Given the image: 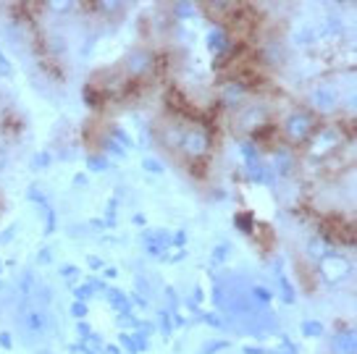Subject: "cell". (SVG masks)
Masks as SVG:
<instances>
[{"label": "cell", "instance_id": "obj_12", "mask_svg": "<svg viewBox=\"0 0 357 354\" xmlns=\"http://www.w3.org/2000/svg\"><path fill=\"white\" fill-rule=\"evenodd\" d=\"M291 163H294V157L287 153V150H279L276 155H273V166H276V174H287L291 168Z\"/></svg>", "mask_w": 357, "mask_h": 354}, {"label": "cell", "instance_id": "obj_17", "mask_svg": "<svg viewBox=\"0 0 357 354\" xmlns=\"http://www.w3.org/2000/svg\"><path fill=\"white\" fill-rule=\"evenodd\" d=\"M192 11H195V8H192L190 3H178V6H176V13H178V16H190Z\"/></svg>", "mask_w": 357, "mask_h": 354}, {"label": "cell", "instance_id": "obj_8", "mask_svg": "<svg viewBox=\"0 0 357 354\" xmlns=\"http://www.w3.org/2000/svg\"><path fill=\"white\" fill-rule=\"evenodd\" d=\"M312 137H315L312 155H326V153H331V150L339 147V142H342V137L336 132H321V134H312Z\"/></svg>", "mask_w": 357, "mask_h": 354}, {"label": "cell", "instance_id": "obj_15", "mask_svg": "<svg viewBox=\"0 0 357 354\" xmlns=\"http://www.w3.org/2000/svg\"><path fill=\"white\" fill-rule=\"evenodd\" d=\"M142 166H145L147 171H153V174H160V171H163V163L155 160V157H145V163H142Z\"/></svg>", "mask_w": 357, "mask_h": 354}, {"label": "cell", "instance_id": "obj_16", "mask_svg": "<svg viewBox=\"0 0 357 354\" xmlns=\"http://www.w3.org/2000/svg\"><path fill=\"white\" fill-rule=\"evenodd\" d=\"M87 166L92 168V171H102V168H108V163H105V160H100V157L89 155L87 157Z\"/></svg>", "mask_w": 357, "mask_h": 354}, {"label": "cell", "instance_id": "obj_1", "mask_svg": "<svg viewBox=\"0 0 357 354\" xmlns=\"http://www.w3.org/2000/svg\"><path fill=\"white\" fill-rule=\"evenodd\" d=\"M178 153L190 160H202L211 153V132L208 126L200 121H181V132H178Z\"/></svg>", "mask_w": 357, "mask_h": 354}, {"label": "cell", "instance_id": "obj_2", "mask_svg": "<svg viewBox=\"0 0 357 354\" xmlns=\"http://www.w3.org/2000/svg\"><path fill=\"white\" fill-rule=\"evenodd\" d=\"M19 328L26 339H43L50 331V315L43 307V302L26 297L19 305Z\"/></svg>", "mask_w": 357, "mask_h": 354}, {"label": "cell", "instance_id": "obj_18", "mask_svg": "<svg viewBox=\"0 0 357 354\" xmlns=\"http://www.w3.org/2000/svg\"><path fill=\"white\" fill-rule=\"evenodd\" d=\"M0 344H3V346H11V336H8V333H0Z\"/></svg>", "mask_w": 357, "mask_h": 354}, {"label": "cell", "instance_id": "obj_6", "mask_svg": "<svg viewBox=\"0 0 357 354\" xmlns=\"http://www.w3.org/2000/svg\"><path fill=\"white\" fill-rule=\"evenodd\" d=\"M268 113L263 105H250V108H245V111L236 116V126L242 129L245 134H255L263 123H266Z\"/></svg>", "mask_w": 357, "mask_h": 354}, {"label": "cell", "instance_id": "obj_11", "mask_svg": "<svg viewBox=\"0 0 357 354\" xmlns=\"http://www.w3.org/2000/svg\"><path fill=\"white\" fill-rule=\"evenodd\" d=\"M208 47H211L213 53H226L229 50V37H226V32L223 29H213L208 34Z\"/></svg>", "mask_w": 357, "mask_h": 354}, {"label": "cell", "instance_id": "obj_5", "mask_svg": "<svg viewBox=\"0 0 357 354\" xmlns=\"http://www.w3.org/2000/svg\"><path fill=\"white\" fill-rule=\"evenodd\" d=\"M123 68L132 77H145V74H150V68H153V53L147 47H134L123 58Z\"/></svg>", "mask_w": 357, "mask_h": 354}, {"label": "cell", "instance_id": "obj_13", "mask_svg": "<svg viewBox=\"0 0 357 354\" xmlns=\"http://www.w3.org/2000/svg\"><path fill=\"white\" fill-rule=\"evenodd\" d=\"M307 249H310V257H312V260H315V263H318L321 257H326V255H328V252H331V247H328V244H326L324 239H312L310 247H307Z\"/></svg>", "mask_w": 357, "mask_h": 354}, {"label": "cell", "instance_id": "obj_10", "mask_svg": "<svg viewBox=\"0 0 357 354\" xmlns=\"http://www.w3.org/2000/svg\"><path fill=\"white\" fill-rule=\"evenodd\" d=\"M247 89L239 84V82H229L226 87H223V100L229 102V105H239L242 100H245Z\"/></svg>", "mask_w": 357, "mask_h": 354}, {"label": "cell", "instance_id": "obj_3", "mask_svg": "<svg viewBox=\"0 0 357 354\" xmlns=\"http://www.w3.org/2000/svg\"><path fill=\"white\" fill-rule=\"evenodd\" d=\"M315 126H318V118H315V113L312 111H291L287 116V121H284V137H287V142L291 144H305L310 139L312 134H315Z\"/></svg>", "mask_w": 357, "mask_h": 354}, {"label": "cell", "instance_id": "obj_19", "mask_svg": "<svg viewBox=\"0 0 357 354\" xmlns=\"http://www.w3.org/2000/svg\"><path fill=\"white\" fill-rule=\"evenodd\" d=\"M71 312H74V315H84L87 310H84V305H74V310Z\"/></svg>", "mask_w": 357, "mask_h": 354}, {"label": "cell", "instance_id": "obj_9", "mask_svg": "<svg viewBox=\"0 0 357 354\" xmlns=\"http://www.w3.org/2000/svg\"><path fill=\"white\" fill-rule=\"evenodd\" d=\"M310 100L318 111H331V108L336 105V92L334 89H328V87H315L312 89Z\"/></svg>", "mask_w": 357, "mask_h": 354}, {"label": "cell", "instance_id": "obj_4", "mask_svg": "<svg viewBox=\"0 0 357 354\" xmlns=\"http://www.w3.org/2000/svg\"><path fill=\"white\" fill-rule=\"evenodd\" d=\"M349 273H352V263L344 255L328 252L326 257L318 260V276L324 278L326 284H342Z\"/></svg>", "mask_w": 357, "mask_h": 354}, {"label": "cell", "instance_id": "obj_7", "mask_svg": "<svg viewBox=\"0 0 357 354\" xmlns=\"http://www.w3.org/2000/svg\"><path fill=\"white\" fill-rule=\"evenodd\" d=\"M357 346H355V328H344V331H339L334 336V341H331V354H355Z\"/></svg>", "mask_w": 357, "mask_h": 354}, {"label": "cell", "instance_id": "obj_14", "mask_svg": "<svg viewBox=\"0 0 357 354\" xmlns=\"http://www.w3.org/2000/svg\"><path fill=\"white\" fill-rule=\"evenodd\" d=\"M321 331H324V328H321V323H315V321L302 323V333H305V336H321Z\"/></svg>", "mask_w": 357, "mask_h": 354}]
</instances>
